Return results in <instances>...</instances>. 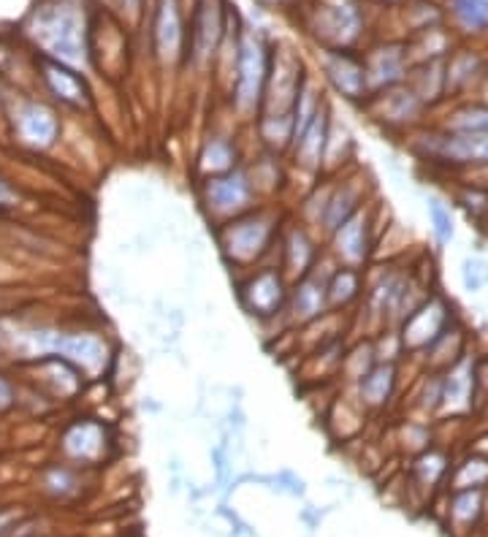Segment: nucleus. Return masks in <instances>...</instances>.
Returning <instances> with one entry per match:
<instances>
[{
  "mask_svg": "<svg viewBox=\"0 0 488 537\" xmlns=\"http://www.w3.org/2000/svg\"><path fill=\"white\" fill-rule=\"evenodd\" d=\"M483 402L478 383V356L467 353L459 358L451 369L442 372V413L440 418L451 421H464L472 415Z\"/></svg>",
  "mask_w": 488,
  "mask_h": 537,
  "instance_id": "nucleus-11",
  "label": "nucleus"
},
{
  "mask_svg": "<svg viewBox=\"0 0 488 537\" xmlns=\"http://www.w3.org/2000/svg\"><path fill=\"white\" fill-rule=\"evenodd\" d=\"M404 19H407V33L413 36H421L426 30L440 28L442 11L434 6V3H426V0H410V6L404 9Z\"/></svg>",
  "mask_w": 488,
  "mask_h": 537,
  "instance_id": "nucleus-39",
  "label": "nucleus"
},
{
  "mask_svg": "<svg viewBox=\"0 0 488 537\" xmlns=\"http://www.w3.org/2000/svg\"><path fill=\"white\" fill-rule=\"evenodd\" d=\"M329 255L337 266L364 269L375 253V209L361 207L345 226L329 236Z\"/></svg>",
  "mask_w": 488,
  "mask_h": 537,
  "instance_id": "nucleus-13",
  "label": "nucleus"
},
{
  "mask_svg": "<svg viewBox=\"0 0 488 537\" xmlns=\"http://www.w3.org/2000/svg\"><path fill=\"white\" fill-rule=\"evenodd\" d=\"M11 131L22 147L44 152L55 147L57 136H60V117L44 101L17 98L11 106Z\"/></svg>",
  "mask_w": 488,
  "mask_h": 537,
  "instance_id": "nucleus-12",
  "label": "nucleus"
},
{
  "mask_svg": "<svg viewBox=\"0 0 488 537\" xmlns=\"http://www.w3.org/2000/svg\"><path fill=\"white\" fill-rule=\"evenodd\" d=\"M410 136H413V152L421 161L451 171H488V133L418 128Z\"/></svg>",
  "mask_w": 488,
  "mask_h": 537,
  "instance_id": "nucleus-4",
  "label": "nucleus"
},
{
  "mask_svg": "<svg viewBox=\"0 0 488 537\" xmlns=\"http://www.w3.org/2000/svg\"><path fill=\"white\" fill-rule=\"evenodd\" d=\"M396 388H399V364L377 361L356 383L358 402L364 410H385L396 396Z\"/></svg>",
  "mask_w": 488,
  "mask_h": 537,
  "instance_id": "nucleus-26",
  "label": "nucleus"
},
{
  "mask_svg": "<svg viewBox=\"0 0 488 537\" xmlns=\"http://www.w3.org/2000/svg\"><path fill=\"white\" fill-rule=\"evenodd\" d=\"M49 356L66 358L79 372L90 380L101 377L112 361V350L104 337L90 331H55L52 337V353Z\"/></svg>",
  "mask_w": 488,
  "mask_h": 537,
  "instance_id": "nucleus-17",
  "label": "nucleus"
},
{
  "mask_svg": "<svg viewBox=\"0 0 488 537\" xmlns=\"http://www.w3.org/2000/svg\"><path fill=\"white\" fill-rule=\"evenodd\" d=\"M0 101H3V85H0Z\"/></svg>",
  "mask_w": 488,
  "mask_h": 537,
  "instance_id": "nucleus-51",
  "label": "nucleus"
},
{
  "mask_svg": "<svg viewBox=\"0 0 488 537\" xmlns=\"http://www.w3.org/2000/svg\"><path fill=\"white\" fill-rule=\"evenodd\" d=\"M377 364V353H375V340L358 342L356 348L345 353V361H342V377L350 380L356 386L358 380L369 372V369Z\"/></svg>",
  "mask_w": 488,
  "mask_h": 537,
  "instance_id": "nucleus-38",
  "label": "nucleus"
},
{
  "mask_svg": "<svg viewBox=\"0 0 488 537\" xmlns=\"http://www.w3.org/2000/svg\"><path fill=\"white\" fill-rule=\"evenodd\" d=\"M366 109L372 114V120L380 123L385 131H407L413 133L423 128V114L429 112V106L407 85H399L394 90H385L380 95H372L366 101Z\"/></svg>",
  "mask_w": 488,
  "mask_h": 537,
  "instance_id": "nucleus-16",
  "label": "nucleus"
},
{
  "mask_svg": "<svg viewBox=\"0 0 488 537\" xmlns=\"http://www.w3.org/2000/svg\"><path fill=\"white\" fill-rule=\"evenodd\" d=\"M453 323H459L456 304L442 291H432L399 323V337H402L404 353L423 356L445 331L451 329Z\"/></svg>",
  "mask_w": 488,
  "mask_h": 537,
  "instance_id": "nucleus-8",
  "label": "nucleus"
},
{
  "mask_svg": "<svg viewBox=\"0 0 488 537\" xmlns=\"http://www.w3.org/2000/svg\"><path fill=\"white\" fill-rule=\"evenodd\" d=\"M269 66H272V44L258 30L242 28L234 74H231V90H228V101L239 120L255 123L261 117Z\"/></svg>",
  "mask_w": 488,
  "mask_h": 537,
  "instance_id": "nucleus-2",
  "label": "nucleus"
},
{
  "mask_svg": "<svg viewBox=\"0 0 488 537\" xmlns=\"http://www.w3.org/2000/svg\"><path fill=\"white\" fill-rule=\"evenodd\" d=\"M304 28L320 49H356L364 33V9L358 0H310Z\"/></svg>",
  "mask_w": 488,
  "mask_h": 537,
  "instance_id": "nucleus-5",
  "label": "nucleus"
},
{
  "mask_svg": "<svg viewBox=\"0 0 488 537\" xmlns=\"http://www.w3.org/2000/svg\"><path fill=\"white\" fill-rule=\"evenodd\" d=\"M364 66H366V82H369V98L380 95L385 90H394V87L404 85L413 60H410V49L407 44L399 41H388L380 47H372L364 52Z\"/></svg>",
  "mask_w": 488,
  "mask_h": 537,
  "instance_id": "nucleus-20",
  "label": "nucleus"
},
{
  "mask_svg": "<svg viewBox=\"0 0 488 537\" xmlns=\"http://www.w3.org/2000/svg\"><path fill=\"white\" fill-rule=\"evenodd\" d=\"M366 280L361 269L350 266H337L329 277V310H345L350 304L364 299Z\"/></svg>",
  "mask_w": 488,
  "mask_h": 537,
  "instance_id": "nucleus-32",
  "label": "nucleus"
},
{
  "mask_svg": "<svg viewBox=\"0 0 488 537\" xmlns=\"http://www.w3.org/2000/svg\"><path fill=\"white\" fill-rule=\"evenodd\" d=\"M464 489L488 491V456L470 451L464 459L453 464L451 478H448V491Z\"/></svg>",
  "mask_w": 488,
  "mask_h": 537,
  "instance_id": "nucleus-33",
  "label": "nucleus"
},
{
  "mask_svg": "<svg viewBox=\"0 0 488 537\" xmlns=\"http://www.w3.org/2000/svg\"><path fill=\"white\" fill-rule=\"evenodd\" d=\"M478 415H480V418H483V421H486V426H488V396H486V399H483V402H480Z\"/></svg>",
  "mask_w": 488,
  "mask_h": 537,
  "instance_id": "nucleus-48",
  "label": "nucleus"
},
{
  "mask_svg": "<svg viewBox=\"0 0 488 537\" xmlns=\"http://www.w3.org/2000/svg\"><path fill=\"white\" fill-rule=\"evenodd\" d=\"M486 63L475 49H456L445 60V98H461L475 82H483Z\"/></svg>",
  "mask_w": 488,
  "mask_h": 537,
  "instance_id": "nucleus-27",
  "label": "nucleus"
},
{
  "mask_svg": "<svg viewBox=\"0 0 488 537\" xmlns=\"http://www.w3.org/2000/svg\"><path fill=\"white\" fill-rule=\"evenodd\" d=\"M461 285L467 293H480L488 285V261L483 255H467L461 261Z\"/></svg>",
  "mask_w": 488,
  "mask_h": 537,
  "instance_id": "nucleus-41",
  "label": "nucleus"
},
{
  "mask_svg": "<svg viewBox=\"0 0 488 537\" xmlns=\"http://www.w3.org/2000/svg\"><path fill=\"white\" fill-rule=\"evenodd\" d=\"M445 60H448V57H445ZM445 60H426V63H418L415 68H410V76H407V82H404L429 109L440 104V101H448V98H445Z\"/></svg>",
  "mask_w": 488,
  "mask_h": 537,
  "instance_id": "nucleus-29",
  "label": "nucleus"
},
{
  "mask_svg": "<svg viewBox=\"0 0 488 537\" xmlns=\"http://www.w3.org/2000/svg\"><path fill=\"white\" fill-rule=\"evenodd\" d=\"M331 123H334V112L326 104L320 109V114L312 120L307 131L301 133L293 150L288 152L291 161L307 174H320L326 169V152H329V139H331Z\"/></svg>",
  "mask_w": 488,
  "mask_h": 537,
  "instance_id": "nucleus-22",
  "label": "nucleus"
},
{
  "mask_svg": "<svg viewBox=\"0 0 488 537\" xmlns=\"http://www.w3.org/2000/svg\"><path fill=\"white\" fill-rule=\"evenodd\" d=\"M453 459L448 456V451L442 448H429L415 456L413 467H410V478H413V486L423 494H432L434 489L440 486H448V478H451Z\"/></svg>",
  "mask_w": 488,
  "mask_h": 537,
  "instance_id": "nucleus-28",
  "label": "nucleus"
},
{
  "mask_svg": "<svg viewBox=\"0 0 488 537\" xmlns=\"http://www.w3.org/2000/svg\"><path fill=\"white\" fill-rule=\"evenodd\" d=\"M380 3H396V0H380Z\"/></svg>",
  "mask_w": 488,
  "mask_h": 537,
  "instance_id": "nucleus-50",
  "label": "nucleus"
},
{
  "mask_svg": "<svg viewBox=\"0 0 488 537\" xmlns=\"http://www.w3.org/2000/svg\"><path fill=\"white\" fill-rule=\"evenodd\" d=\"M448 14L461 33H486L488 0H448Z\"/></svg>",
  "mask_w": 488,
  "mask_h": 537,
  "instance_id": "nucleus-35",
  "label": "nucleus"
},
{
  "mask_svg": "<svg viewBox=\"0 0 488 537\" xmlns=\"http://www.w3.org/2000/svg\"><path fill=\"white\" fill-rule=\"evenodd\" d=\"M60 445H63V453L68 459L76 464H95L106 453V445H109V434L101 424L95 421H76L63 432L60 437Z\"/></svg>",
  "mask_w": 488,
  "mask_h": 537,
  "instance_id": "nucleus-24",
  "label": "nucleus"
},
{
  "mask_svg": "<svg viewBox=\"0 0 488 537\" xmlns=\"http://www.w3.org/2000/svg\"><path fill=\"white\" fill-rule=\"evenodd\" d=\"M440 128L451 133H488V104L486 101H467V104L453 106Z\"/></svg>",
  "mask_w": 488,
  "mask_h": 537,
  "instance_id": "nucleus-34",
  "label": "nucleus"
},
{
  "mask_svg": "<svg viewBox=\"0 0 488 537\" xmlns=\"http://www.w3.org/2000/svg\"><path fill=\"white\" fill-rule=\"evenodd\" d=\"M366 193L364 182L353 177L334 179L329 188V201H326V212L320 220V231L331 236L339 226H345L350 217L356 215L358 209L364 207Z\"/></svg>",
  "mask_w": 488,
  "mask_h": 537,
  "instance_id": "nucleus-23",
  "label": "nucleus"
},
{
  "mask_svg": "<svg viewBox=\"0 0 488 537\" xmlns=\"http://www.w3.org/2000/svg\"><path fill=\"white\" fill-rule=\"evenodd\" d=\"M198 198H201V207L207 212L209 220H215V226L231 223L236 217L253 212L258 204V190L250 177L247 166H236L228 174L220 177H209L198 182Z\"/></svg>",
  "mask_w": 488,
  "mask_h": 537,
  "instance_id": "nucleus-6",
  "label": "nucleus"
},
{
  "mask_svg": "<svg viewBox=\"0 0 488 537\" xmlns=\"http://www.w3.org/2000/svg\"><path fill=\"white\" fill-rule=\"evenodd\" d=\"M456 204H459L472 220H486L488 217V188H480V185H464L456 193Z\"/></svg>",
  "mask_w": 488,
  "mask_h": 537,
  "instance_id": "nucleus-42",
  "label": "nucleus"
},
{
  "mask_svg": "<svg viewBox=\"0 0 488 537\" xmlns=\"http://www.w3.org/2000/svg\"><path fill=\"white\" fill-rule=\"evenodd\" d=\"M33 63H36V74L41 79V85L57 104L71 106V109H87L93 104V93H90L87 79L68 63L55 60V57L38 55V52L33 57Z\"/></svg>",
  "mask_w": 488,
  "mask_h": 537,
  "instance_id": "nucleus-19",
  "label": "nucleus"
},
{
  "mask_svg": "<svg viewBox=\"0 0 488 537\" xmlns=\"http://www.w3.org/2000/svg\"><path fill=\"white\" fill-rule=\"evenodd\" d=\"M25 36L36 44L38 55L55 57L74 66L87 57L90 25L82 17L76 0H41L25 19Z\"/></svg>",
  "mask_w": 488,
  "mask_h": 537,
  "instance_id": "nucleus-1",
  "label": "nucleus"
},
{
  "mask_svg": "<svg viewBox=\"0 0 488 537\" xmlns=\"http://www.w3.org/2000/svg\"><path fill=\"white\" fill-rule=\"evenodd\" d=\"M478 383H480V394L483 399L488 396V353L486 356H478Z\"/></svg>",
  "mask_w": 488,
  "mask_h": 537,
  "instance_id": "nucleus-47",
  "label": "nucleus"
},
{
  "mask_svg": "<svg viewBox=\"0 0 488 537\" xmlns=\"http://www.w3.org/2000/svg\"><path fill=\"white\" fill-rule=\"evenodd\" d=\"M318 60L326 82L339 98H345L350 104L369 101L364 55H358L356 49H320Z\"/></svg>",
  "mask_w": 488,
  "mask_h": 537,
  "instance_id": "nucleus-15",
  "label": "nucleus"
},
{
  "mask_svg": "<svg viewBox=\"0 0 488 537\" xmlns=\"http://www.w3.org/2000/svg\"><path fill=\"white\" fill-rule=\"evenodd\" d=\"M17 402V391H14V383H11L9 377L0 372V413H6L11 410Z\"/></svg>",
  "mask_w": 488,
  "mask_h": 537,
  "instance_id": "nucleus-43",
  "label": "nucleus"
},
{
  "mask_svg": "<svg viewBox=\"0 0 488 537\" xmlns=\"http://www.w3.org/2000/svg\"><path fill=\"white\" fill-rule=\"evenodd\" d=\"M467 353H470V340H467V329L459 321L453 323L451 329L445 331L423 356H426V367L432 369V372H445V369H451Z\"/></svg>",
  "mask_w": 488,
  "mask_h": 537,
  "instance_id": "nucleus-31",
  "label": "nucleus"
},
{
  "mask_svg": "<svg viewBox=\"0 0 488 537\" xmlns=\"http://www.w3.org/2000/svg\"><path fill=\"white\" fill-rule=\"evenodd\" d=\"M334 269L337 264L320 272V264H315L310 274H304L301 280L291 285L288 310H285V318L291 326H310V323L320 321L323 315H329V277Z\"/></svg>",
  "mask_w": 488,
  "mask_h": 537,
  "instance_id": "nucleus-18",
  "label": "nucleus"
},
{
  "mask_svg": "<svg viewBox=\"0 0 488 537\" xmlns=\"http://www.w3.org/2000/svg\"><path fill=\"white\" fill-rule=\"evenodd\" d=\"M114 6H117L122 17H139L144 0H114Z\"/></svg>",
  "mask_w": 488,
  "mask_h": 537,
  "instance_id": "nucleus-46",
  "label": "nucleus"
},
{
  "mask_svg": "<svg viewBox=\"0 0 488 537\" xmlns=\"http://www.w3.org/2000/svg\"><path fill=\"white\" fill-rule=\"evenodd\" d=\"M76 486H79V478L71 467H63V464H55V467H47L41 472V489L47 491L52 500H68L74 497Z\"/></svg>",
  "mask_w": 488,
  "mask_h": 537,
  "instance_id": "nucleus-37",
  "label": "nucleus"
},
{
  "mask_svg": "<svg viewBox=\"0 0 488 537\" xmlns=\"http://www.w3.org/2000/svg\"><path fill=\"white\" fill-rule=\"evenodd\" d=\"M17 207V190L11 188L6 179H0V209Z\"/></svg>",
  "mask_w": 488,
  "mask_h": 537,
  "instance_id": "nucleus-45",
  "label": "nucleus"
},
{
  "mask_svg": "<svg viewBox=\"0 0 488 537\" xmlns=\"http://www.w3.org/2000/svg\"><path fill=\"white\" fill-rule=\"evenodd\" d=\"M242 310L255 321L269 323L288 310L291 283L277 264L250 269L242 283L236 285Z\"/></svg>",
  "mask_w": 488,
  "mask_h": 537,
  "instance_id": "nucleus-9",
  "label": "nucleus"
},
{
  "mask_svg": "<svg viewBox=\"0 0 488 537\" xmlns=\"http://www.w3.org/2000/svg\"><path fill=\"white\" fill-rule=\"evenodd\" d=\"M152 52L160 66L185 63L188 25L182 14V0H155L152 6Z\"/></svg>",
  "mask_w": 488,
  "mask_h": 537,
  "instance_id": "nucleus-14",
  "label": "nucleus"
},
{
  "mask_svg": "<svg viewBox=\"0 0 488 537\" xmlns=\"http://www.w3.org/2000/svg\"><path fill=\"white\" fill-rule=\"evenodd\" d=\"M228 6L226 0H196L188 22V47H185V63L196 68L198 74H207V68L217 63V55L223 49L228 30Z\"/></svg>",
  "mask_w": 488,
  "mask_h": 537,
  "instance_id": "nucleus-7",
  "label": "nucleus"
},
{
  "mask_svg": "<svg viewBox=\"0 0 488 537\" xmlns=\"http://www.w3.org/2000/svg\"><path fill=\"white\" fill-rule=\"evenodd\" d=\"M17 521H19V510L17 508H6L0 510V537H14L17 532Z\"/></svg>",
  "mask_w": 488,
  "mask_h": 537,
  "instance_id": "nucleus-44",
  "label": "nucleus"
},
{
  "mask_svg": "<svg viewBox=\"0 0 488 537\" xmlns=\"http://www.w3.org/2000/svg\"><path fill=\"white\" fill-rule=\"evenodd\" d=\"M280 269L288 277V283H296L304 274L312 272V266L318 264V245L312 239L310 228L304 223H291V228H285L280 234Z\"/></svg>",
  "mask_w": 488,
  "mask_h": 537,
  "instance_id": "nucleus-21",
  "label": "nucleus"
},
{
  "mask_svg": "<svg viewBox=\"0 0 488 537\" xmlns=\"http://www.w3.org/2000/svg\"><path fill=\"white\" fill-rule=\"evenodd\" d=\"M304 79L307 71L299 57L293 55V49L285 44H272V66H269L261 114H293Z\"/></svg>",
  "mask_w": 488,
  "mask_h": 537,
  "instance_id": "nucleus-10",
  "label": "nucleus"
},
{
  "mask_svg": "<svg viewBox=\"0 0 488 537\" xmlns=\"http://www.w3.org/2000/svg\"><path fill=\"white\" fill-rule=\"evenodd\" d=\"M266 3H272V6H285L288 0H266Z\"/></svg>",
  "mask_w": 488,
  "mask_h": 537,
  "instance_id": "nucleus-49",
  "label": "nucleus"
},
{
  "mask_svg": "<svg viewBox=\"0 0 488 537\" xmlns=\"http://www.w3.org/2000/svg\"><path fill=\"white\" fill-rule=\"evenodd\" d=\"M418 407L429 418H440L442 413V372H426L421 380V394H418Z\"/></svg>",
  "mask_w": 488,
  "mask_h": 537,
  "instance_id": "nucleus-40",
  "label": "nucleus"
},
{
  "mask_svg": "<svg viewBox=\"0 0 488 537\" xmlns=\"http://www.w3.org/2000/svg\"><path fill=\"white\" fill-rule=\"evenodd\" d=\"M280 234V215L269 207H255L253 212L217 226V245L226 264L250 269L280 245Z\"/></svg>",
  "mask_w": 488,
  "mask_h": 537,
  "instance_id": "nucleus-3",
  "label": "nucleus"
},
{
  "mask_svg": "<svg viewBox=\"0 0 488 537\" xmlns=\"http://www.w3.org/2000/svg\"><path fill=\"white\" fill-rule=\"evenodd\" d=\"M486 500L488 491L483 489L451 491L448 521L453 524V529H456V532H472V529L478 527L483 516H486Z\"/></svg>",
  "mask_w": 488,
  "mask_h": 537,
  "instance_id": "nucleus-30",
  "label": "nucleus"
},
{
  "mask_svg": "<svg viewBox=\"0 0 488 537\" xmlns=\"http://www.w3.org/2000/svg\"><path fill=\"white\" fill-rule=\"evenodd\" d=\"M426 215H429V226H432V236L437 247H448L456 239V220H453V209L448 207V201H442L440 196L426 198Z\"/></svg>",
  "mask_w": 488,
  "mask_h": 537,
  "instance_id": "nucleus-36",
  "label": "nucleus"
},
{
  "mask_svg": "<svg viewBox=\"0 0 488 537\" xmlns=\"http://www.w3.org/2000/svg\"><path fill=\"white\" fill-rule=\"evenodd\" d=\"M236 166H242V152L236 144L234 136L228 133H209L207 139L201 142V150L196 155V171L201 179L220 177L234 171Z\"/></svg>",
  "mask_w": 488,
  "mask_h": 537,
  "instance_id": "nucleus-25",
  "label": "nucleus"
}]
</instances>
